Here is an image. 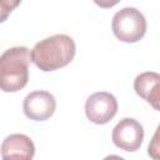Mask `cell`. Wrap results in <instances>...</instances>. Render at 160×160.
<instances>
[{"instance_id": "7", "label": "cell", "mask_w": 160, "mask_h": 160, "mask_svg": "<svg viewBox=\"0 0 160 160\" xmlns=\"http://www.w3.org/2000/svg\"><path fill=\"white\" fill-rule=\"evenodd\" d=\"M35 146L25 134H11L2 140L1 160H32Z\"/></svg>"}, {"instance_id": "6", "label": "cell", "mask_w": 160, "mask_h": 160, "mask_svg": "<svg viewBox=\"0 0 160 160\" xmlns=\"http://www.w3.org/2000/svg\"><path fill=\"white\" fill-rule=\"evenodd\" d=\"M56 108V100L52 94L44 90H36L28 94L22 102L24 114L34 121H44L52 116Z\"/></svg>"}, {"instance_id": "10", "label": "cell", "mask_w": 160, "mask_h": 160, "mask_svg": "<svg viewBox=\"0 0 160 160\" xmlns=\"http://www.w3.org/2000/svg\"><path fill=\"white\" fill-rule=\"evenodd\" d=\"M102 160H125L124 158L119 156V155H108L106 158H104Z\"/></svg>"}, {"instance_id": "9", "label": "cell", "mask_w": 160, "mask_h": 160, "mask_svg": "<svg viewBox=\"0 0 160 160\" xmlns=\"http://www.w3.org/2000/svg\"><path fill=\"white\" fill-rule=\"evenodd\" d=\"M148 154L152 160H160V124L158 125L150 144L148 146Z\"/></svg>"}, {"instance_id": "5", "label": "cell", "mask_w": 160, "mask_h": 160, "mask_svg": "<svg viewBox=\"0 0 160 160\" xmlns=\"http://www.w3.org/2000/svg\"><path fill=\"white\" fill-rule=\"evenodd\" d=\"M111 139L119 149L125 151H136L144 140V129L138 120L132 118H124L112 129Z\"/></svg>"}, {"instance_id": "4", "label": "cell", "mask_w": 160, "mask_h": 160, "mask_svg": "<svg viewBox=\"0 0 160 160\" xmlns=\"http://www.w3.org/2000/svg\"><path fill=\"white\" fill-rule=\"evenodd\" d=\"M118 111L116 98L106 91H98L91 94L85 102L86 118L98 125L109 122Z\"/></svg>"}, {"instance_id": "2", "label": "cell", "mask_w": 160, "mask_h": 160, "mask_svg": "<svg viewBox=\"0 0 160 160\" xmlns=\"http://www.w3.org/2000/svg\"><path fill=\"white\" fill-rule=\"evenodd\" d=\"M30 51L25 46L5 50L0 58V86L5 92H15L25 88L29 80Z\"/></svg>"}, {"instance_id": "8", "label": "cell", "mask_w": 160, "mask_h": 160, "mask_svg": "<svg viewBox=\"0 0 160 160\" xmlns=\"http://www.w3.org/2000/svg\"><path fill=\"white\" fill-rule=\"evenodd\" d=\"M134 90L155 110L160 111V74L146 71L138 75L134 80Z\"/></svg>"}, {"instance_id": "3", "label": "cell", "mask_w": 160, "mask_h": 160, "mask_svg": "<svg viewBox=\"0 0 160 160\" xmlns=\"http://www.w3.org/2000/svg\"><path fill=\"white\" fill-rule=\"evenodd\" d=\"M114 35L124 42H136L146 32V20L136 8H122L115 12L111 21Z\"/></svg>"}, {"instance_id": "1", "label": "cell", "mask_w": 160, "mask_h": 160, "mask_svg": "<svg viewBox=\"0 0 160 160\" xmlns=\"http://www.w3.org/2000/svg\"><path fill=\"white\" fill-rule=\"evenodd\" d=\"M76 45L71 36L56 34L36 42L30 51L31 61L42 71H54L71 62Z\"/></svg>"}]
</instances>
